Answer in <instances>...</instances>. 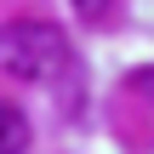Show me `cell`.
Wrapping results in <instances>:
<instances>
[{
  "mask_svg": "<svg viewBox=\"0 0 154 154\" xmlns=\"http://www.w3.org/2000/svg\"><path fill=\"white\" fill-rule=\"evenodd\" d=\"M0 63L17 74V80H51L63 63H69V40H63V29H51V23H34V17H23V23H11L6 34H0Z\"/></svg>",
  "mask_w": 154,
  "mask_h": 154,
  "instance_id": "6da1fadb",
  "label": "cell"
},
{
  "mask_svg": "<svg viewBox=\"0 0 154 154\" xmlns=\"http://www.w3.org/2000/svg\"><path fill=\"white\" fill-rule=\"evenodd\" d=\"M131 86H137V91H154V69L149 74H131Z\"/></svg>",
  "mask_w": 154,
  "mask_h": 154,
  "instance_id": "277c9868",
  "label": "cell"
},
{
  "mask_svg": "<svg viewBox=\"0 0 154 154\" xmlns=\"http://www.w3.org/2000/svg\"><path fill=\"white\" fill-rule=\"evenodd\" d=\"M0 154H29V114L17 103H0Z\"/></svg>",
  "mask_w": 154,
  "mask_h": 154,
  "instance_id": "7a4b0ae2",
  "label": "cell"
},
{
  "mask_svg": "<svg viewBox=\"0 0 154 154\" xmlns=\"http://www.w3.org/2000/svg\"><path fill=\"white\" fill-rule=\"evenodd\" d=\"M74 11H80V17H103V11H109V0H74Z\"/></svg>",
  "mask_w": 154,
  "mask_h": 154,
  "instance_id": "3957f363",
  "label": "cell"
}]
</instances>
